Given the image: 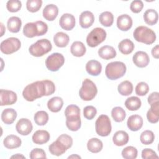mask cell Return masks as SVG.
Here are the masks:
<instances>
[{
  "label": "cell",
  "instance_id": "cell-1",
  "mask_svg": "<svg viewBox=\"0 0 159 159\" xmlns=\"http://www.w3.org/2000/svg\"><path fill=\"white\" fill-rule=\"evenodd\" d=\"M55 91V86L53 81L48 80L37 81L26 86L22 91L24 98L29 102L52 94Z\"/></svg>",
  "mask_w": 159,
  "mask_h": 159
},
{
  "label": "cell",
  "instance_id": "cell-2",
  "mask_svg": "<svg viewBox=\"0 0 159 159\" xmlns=\"http://www.w3.org/2000/svg\"><path fill=\"white\" fill-rule=\"evenodd\" d=\"M72 145L73 139L71 137L67 134H61L49 145L48 150L51 154L58 157L71 147Z\"/></svg>",
  "mask_w": 159,
  "mask_h": 159
},
{
  "label": "cell",
  "instance_id": "cell-3",
  "mask_svg": "<svg viewBox=\"0 0 159 159\" xmlns=\"http://www.w3.org/2000/svg\"><path fill=\"white\" fill-rule=\"evenodd\" d=\"M47 30V24L42 20H38L34 22L27 23L24 26L23 34L28 38H33L35 36L43 35Z\"/></svg>",
  "mask_w": 159,
  "mask_h": 159
},
{
  "label": "cell",
  "instance_id": "cell-4",
  "mask_svg": "<svg viewBox=\"0 0 159 159\" xmlns=\"http://www.w3.org/2000/svg\"><path fill=\"white\" fill-rule=\"evenodd\" d=\"M133 36L137 42L147 45L152 44L156 40V34L151 29L146 26H139L134 31Z\"/></svg>",
  "mask_w": 159,
  "mask_h": 159
},
{
  "label": "cell",
  "instance_id": "cell-5",
  "mask_svg": "<svg viewBox=\"0 0 159 159\" xmlns=\"http://www.w3.org/2000/svg\"><path fill=\"white\" fill-rule=\"evenodd\" d=\"M126 66L122 61H112L106 66L105 74L111 80H115L122 77L126 72Z\"/></svg>",
  "mask_w": 159,
  "mask_h": 159
},
{
  "label": "cell",
  "instance_id": "cell-6",
  "mask_svg": "<svg viewBox=\"0 0 159 159\" xmlns=\"http://www.w3.org/2000/svg\"><path fill=\"white\" fill-rule=\"evenodd\" d=\"M52 48L51 42L48 39H42L32 44L29 48V52L32 56L40 57L48 53Z\"/></svg>",
  "mask_w": 159,
  "mask_h": 159
},
{
  "label": "cell",
  "instance_id": "cell-7",
  "mask_svg": "<svg viewBox=\"0 0 159 159\" xmlns=\"http://www.w3.org/2000/svg\"><path fill=\"white\" fill-rule=\"evenodd\" d=\"M98 93L96 84L91 80L86 78L82 83V86L79 91V95L84 101H91L94 98Z\"/></svg>",
  "mask_w": 159,
  "mask_h": 159
},
{
  "label": "cell",
  "instance_id": "cell-8",
  "mask_svg": "<svg viewBox=\"0 0 159 159\" xmlns=\"http://www.w3.org/2000/svg\"><path fill=\"white\" fill-rule=\"evenodd\" d=\"M95 129L98 135L101 137L108 136L112 130L111 122L109 117L104 114L99 116L96 121Z\"/></svg>",
  "mask_w": 159,
  "mask_h": 159
},
{
  "label": "cell",
  "instance_id": "cell-9",
  "mask_svg": "<svg viewBox=\"0 0 159 159\" xmlns=\"http://www.w3.org/2000/svg\"><path fill=\"white\" fill-rule=\"evenodd\" d=\"M106 32L101 27L93 29L87 35L86 43L90 47H95L104 42L106 38Z\"/></svg>",
  "mask_w": 159,
  "mask_h": 159
},
{
  "label": "cell",
  "instance_id": "cell-10",
  "mask_svg": "<svg viewBox=\"0 0 159 159\" xmlns=\"http://www.w3.org/2000/svg\"><path fill=\"white\" fill-rule=\"evenodd\" d=\"M65 58L60 53H53L50 55L45 60V65L47 69L51 71H58L64 64Z\"/></svg>",
  "mask_w": 159,
  "mask_h": 159
},
{
  "label": "cell",
  "instance_id": "cell-11",
  "mask_svg": "<svg viewBox=\"0 0 159 159\" xmlns=\"http://www.w3.org/2000/svg\"><path fill=\"white\" fill-rule=\"evenodd\" d=\"M21 47V43L16 37H9L1 43V51L6 55L17 52Z\"/></svg>",
  "mask_w": 159,
  "mask_h": 159
},
{
  "label": "cell",
  "instance_id": "cell-12",
  "mask_svg": "<svg viewBox=\"0 0 159 159\" xmlns=\"http://www.w3.org/2000/svg\"><path fill=\"white\" fill-rule=\"evenodd\" d=\"M1 106H7L14 104L17 99L16 93L11 90L1 89L0 90Z\"/></svg>",
  "mask_w": 159,
  "mask_h": 159
},
{
  "label": "cell",
  "instance_id": "cell-13",
  "mask_svg": "<svg viewBox=\"0 0 159 159\" xmlns=\"http://www.w3.org/2000/svg\"><path fill=\"white\" fill-rule=\"evenodd\" d=\"M17 132L22 135H29L33 129V125L30 120L26 118L20 119L16 124Z\"/></svg>",
  "mask_w": 159,
  "mask_h": 159
},
{
  "label": "cell",
  "instance_id": "cell-14",
  "mask_svg": "<svg viewBox=\"0 0 159 159\" xmlns=\"http://www.w3.org/2000/svg\"><path fill=\"white\" fill-rule=\"evenodd\" d=\"M60 27L65 30H71L75 26V18L73 15L65 13L63 14L59 20Z\"/></svg>",
  "mask_w": 159,
  "mask_h": 159
},
{
  "label": "cell",
  "instance_id": "cell-15",
  "mask_svg": "<svg viewBox=\"0 0 159 159\" xmlns=\"http://www.w3.org/2000/svg\"><path fill=\"white\" fill-rule=\"evenodd\" d=\"M134 63L139 68L146 67L150 61V58L148 54L143 51L137 52L132 57Z\"/></svg>",
  "mask_w": 159,
  "mask_h": 159
},
{
  "label": "cell",
  "instance_id": "cell-16",
  "mask_svg": "<svg viewBox=\"0 0 159 159\" xmlns=\"http://www.w3.org/2000/svg\"><path fill=\"white\" fill-rule=\"evenodd\" d=\"M117 26L122 31H127L132 26V19L128 14H122L117 19Z\"/></svg>",
  "mask_w": 159,
  "mask_h": 159
},
{
  "label": "cell",
  "instance_id": "cell-17",
  "mask_svg": "<svg viewBox=\"0 0 159 159\" xmlns=\"http://www.w3.org/2000/svg\"><path fill=\"white\" fill-rule=\"evenodd\" d=\"M80 25L83 29H87L91 27L94 21V14L89 11H85L81 13L79 18Z\"/></svg>",
  "mask_w": 159,
  "mask_h": 159
},
{
  "label": "cell",
  "instance_id": "cell-18",
  "mask_svg": "<svg viewBox=\"0 0 159 159\" xmlns=\"http://www.w3.org/2000/svg\"><path fill=\"white\" fill-rule=\"evenodd\" d=\"M127 125L130 130L137 131L140 130L143 125V119L139 115H132L128 118Z\"/></svg>",
  "mask_w": 159,
  "mask_h": 159
},
{
  "label": "cell",
  "instance_id": "cell-19",
  "mask_svg": "<svg viewBox=\"0 0 159 159\" xmlns=\"http://www.w3.org/2000/svg\"><path fill=\"white\" fill-rule=\"evenodd\" d=\"M43 17L48 21H53L58 14V7L53 4L47 5L43 9Z\"/></svg>",
  "mask_w": 159,
  "mask_h": 159
},
{
  "label": "cell",
  "instance_id": "cell-20",
  "mask_svg": "<svg viewBox=\"0 0 159 159\" xmlns=\"http://www.w3.org/2000/svg\"><path fill=\"white\" fill-rule=\"evenodd\" d=\"M50 135L48 131L45 130H39L34 132L32 139L34 143L42 145L47 143L50 139Z\"/></svg>",
  "mask_w": 159,
  "mask_h": 159
},
{
  "label": "cell",
  "instance_id": "cell-21",
  "mask_svg": "<svg viewBox=\"0 0 159 159\" xmlns=\"http://www.w3.org/2000/svg\"><path fill=\"white\" fill-rule=\"evenodd\" d=\"M86 70L88 74L92 76H98L101 73L102 65L99 61L95 60H91L87 62L86 65Z\"/></svg>",
  "mask_w": 159,
  "mask_h": 159
},
{
  "label": "cell",
  "instance_id": "cell-22",
  "mask_svg": "<svg viewBox=\"0 0 159 159\" xmlns=\"http://www.w3.org/2000/svg\"><path fill=\"white\" fill-rule=\"evenodd\" d=\"M21 139L18 136L15 135H7L3 140L4 147L8 149L18 148L21 145Z\"/></svg>",
  "mask_w": 159,
  "mask_h": 159
},
{
  "label": "cell",
  "instance_id": "cell-23",
  "mask_svg": "<svg viewBox=\"0 0 159 159\" xmlns=\"http://www.w3.org/2000/svg\"><path fill=\"white\" fill-rule=\"evenodd\" d=\"M116 51L113 47L109 45H104L98 50L99 56L104 60H110L114 58L116 56Z\"/></svg>",
  "mask_w": 159,
  "mask_h": 159
},
{
  "label": "cell",
  "instance_id": "cell-24",
  "mask_svg": "<svg viewBox=\"0 0 159 159\" xmlns=\"http://www.w3.org/2000/svg\"><path fill=\"white\" fill-rule=\"evenodd\" d=\"M129 137L128 134L124 130H118L113 135V143L117 146H123L129 142Z\"/></svg>",
  "mask_w": 159,
  "mask_h": 159
},
{
  "label": "cell",
  "instance_id": "cell-25",
  "mask_svg": "<svg viewBox=\"0 0 159 159\" xmlns=\"http://www.w3.org/2000/svg\"><path fill=\"white\" fill-rule=\"evenodd\" d=\"M17 116V112L14 109L7 108L2 112L1 119L5 124L9 125L15 121Z\"/></svg>",
  "mask_w": 159,
  "mask_h": 159
},
{
  "label": "cell",
  "instance_id": "cell-26",
  "mask_svg": "<svg viewBox=\"0 0 159 159\" xmlns=\"http://www.w3.org/2000/svg\"><path fill=\"white\" fill-rule=\"evenodd\" d=\"M150 109L147 111V118L148 122L155 124L159 120V102L150 106Z\"/></svg>",
  "mask_w": 159,
  "mask_h": 159
},
{
  "label": "cell",
  "instance_id": "cell-27",
  "mask_svg": "<svg viewBox=\"0 0 159 159\" xmlns=\"http://www.w3.org/2000/svg\"><path fill=\"white\" fill-rule=\"evenodd\" d=\"M66 119L68 120H75L80 118V109L78 106L75 104L68 106L65 111Z\"/></svg>",
  "mask_w": 159,
  "mask_h": 159
},
{
  "label": "cell",
  "instance_id": "cell-28",
  "mask_svg": "<svg viewBox=\"0 0 159 159\" xmlns=\"http://www.w3.org/2000/svg\"><path fill=\"white\" fill-rule=\"evenodd\" d=\"M63 106V101L61 98L55 96L52 98L48 101L47 107L48 109L53 112H59Z\"/></svg>",
  "mask_w": 159,
  "mask_h": 159
},
{
  "label": "cell",
  "instance_id": "cell-29",
  "mask_svg": "<svg viewBox=\"0 0 159 159\" xmlns=\"http://www.w3.org/2000/svg\"><path fill=\"white\" fill-rule=\"evenodd\" d=\"M143 19L147 24L149 25H155L158 20V12L155 9H148L143 14Z\"/></svg>",
  "mask_w": 159,
  "mask_h": 159
},
{
  "label": "cell",
  "instance_id": "cell-30",
  "mask_svg": "<svg viewBox=\"0 0 159 159\" xmlns=\"http://www.w3.org/2000/svg\"><path fill=\"white\" fill-rule=\"evenodd\" d=\"M86 51V47L84 43L80 41L74 42L70 47V52L71 54L75 57H83Z\"/></svg>",
  "mask_w": 159,
  "mask_h": 159
},
{
  "label": "cell",
  "instance_id": "cell-31",
  "mask_svg": "<svg viewBox=\"0 0 159 159\" xmlns=\"http://www.w3.org/2000/svg\"><path fill=\"white\" fill-rule=\"evenodd\" d=\"M53 41L56 46L60 48H63L67 46L69 43V36L62 32H57L53 37Z\"/></svg>",
  "mask_w": 159,
  "mask_h": 159
},
{
  "label": "cell",
  "instance_id": "cell-32",
  "mask_svg": "<svg viewBox=\"0 0 159 159\" xmlns=\"http://www.w3.org/2000/svg\"><path fill=\"white\" fill-rule=\"evenodd\" d=\"M22 25L20 19L16 16H12L9 18L7 22V29L12 33H17L19 32Z\"/></svg>",
  "mask_w": 159,
  "mask_h": 159
},
{
  "label": "cell",
  "instance_id": "cell-33",
  "mask_svg": "<svg viewBox=\"0 0 159 159\" xmlns=\"http://www.w3.org/2000/svg\"><path fill=\"white\" fill-rule=\"evenodd\" d=\"M119 50L124 55L131 53L134 49V43L129 39L122 40L118 45Z\"/></svg>",
  "mask_w": 159,
  "mask_h": 159
},
{
  "label": "cell",
  "instance_id": "cell-34",
  "mask_svg": "<svg viewBox=\"0 0 159 159\" xmlns=\"http://www.w3.org/2000/svg\"><path fill=\"white\" fill-rule=\"evenodd\" d=\"M103 147L102 142L98 138H91L87 143V148L92 153H98L101 151Z\"/></svg>",
  "mask_w": 159,
  "mask_h": 159
},
{
  "label": "cell",
  "instance_id": "cell-35",
  "mask_svg": "<svg viewBox=\"0 0 159 159\" xmlns=\"http://www.w3.org/2000/svg\"><path fill=\"white\" fill-rule=\"evenodd\" d=\"M142 102L137 96H131L128 98L125 101V106L129 111H137L141 107Z\"/></svg>",
  "mask_w": 159,
  "mask_h": 159
},
{
  "label": "cell",
  "instance_id": "cell-36",
  "mask_svg": "<svg viewBox=\"0 0 159 159\" xmlns=\"http://www.w3.org/2000/svg\"><path fill=\"white\" fill-rule=\"evenodd\" d=\"M118 92L122 96H129L133 91L132 83L127 80L121 82L117 87Z\"/></svg>",
  "mask_w": 159,
  "mask_h": 159
},
{
  "label": "cell",
  "instance_id": "cell-37",
  "mask_svg": "<svg viewBox=\"0 0 159 159\" xmlns=\"http://www.w3.org/2000/svg\"><path fill=\"white\" fill-rule=\"evenodd\" d=\"M99 20L104 27H110L113 24L114 16L111 12L105 11L99 15Z\"/></svg>",
  "mask_w": 159,
  "mask_h": 159
},
{
  "label": "cell",
  "instance_id": "cell-38",
  "mask_svg": "<svg viewBox=\"0 0 159 159\" xmlns=\"http://www.w3.org/2000/svg\"><path fill=\"white\" fill-rule=\"evenodd\" d=\"M111 116L116 122H120L125 119L126 117V113L123 108L117 106L114 107L112 109Z\"/></svg>",
  "mask_w": 159,
  "mask_h": 159
},
{
  "label": "cell",
  "instance_id": "cell-39",
  "mask_svg": "<svg viewBox=\"0 0 159 159\" xmlns=\"http://www.w3.org/2000/svg\"><path fill=\"white\" fill-rule=\"evenodd\" d=\"M34 120L38 125H44L48 120V114L44 111H37L34 116Z\"/></svg>",
  "mask_w": 159,
  "mask_h": 159
},
{
  "label": "cell",
  "instance_id": "cell-40",
  "mask_svg": "<svg viewBox=\"0 0 159 159\" xmlns=\"http://www.w3.org/2000/svg\"><path fill=\"white\" fill-rule=\"evenodd\" d=\"M155 139V135L152 130H147L142 132L140 136V142L144 145H150L152 143Z\"/></svg>",
  "mask_w": 159,
  "mask_h": 159
},
{
  "label": "cell",
  "instance_id": "cell-41",
  "mask_svg": "<svg viewBox=\"0 0 159 159\" xmlns=\"http://www.w3.org/2000/svg\"><path fill=\"white\" fill-rule=\"evenodd\" d=\"M137 150L132 146H128L122 151V156L125 159H135L137 157Z\"/></svg>",
  "mask_w": 159,
  "mask_h": 159
},
{
  "label": "cell",
  "instance_id": "cell-42",
  "mask_svg": "<svg viewBox=\"0 0 159 159\" xmlns=\"http://www.w3.org/2000/svg\"><path fill=\"white\" fill-rule=\"evenodd\" d=\"M42 5V0H28L26 2L27 9L30 12H37Z\"/></svg>",
  "mask_w": 159,
  "mask_h": 159
},
{
  "label": "cell",
  "instance_id": "cell-43",
  "mask_svg": "<svg viewBox=\"0 0 159 159\" xmlns=\"http://www.w3.org/2000/svg\"><path fill=\"white\" fill-rule=\"evenodd\" d=\"M22 7L21 1L18 0H10L6 3L7 9L11 12H16L19 11Z\"/></svg>",
  "mask_w": 159,
  "mask_h": 159
},
{
  "label": "cell",
  "instance_id": "cell-44",
  "mask_svg": "<svg viewBox=\"0 0 159 159\" xmlns=\"http://www.w3.org/2000/svg\"><path fill=\"white\" fill-rule=\"evenodd\" d=\"M149 91V86L145 82L139 83L135 87V93L138 96H143L146 95Z\"/></svg>",
  "mask_w": 159,
  "mask_h": 159
},
{
  "label": "cell",
  "instance_id": "cell-45",
  "mask_svg": "<svg viewBox=\"0 0 159 159\" xmlns=\"http://www.w3.org/2000/svg\"><path fill=\"white\" fill-rule=\"evenodd\" d=\"M66 125L68 129L71 131L78 130L81 125V119H75V120H68L66 119Z\"/></svg>",
  "mask_w": 159,
  "mask_h": 159
},
{
  "label": "cell",
  "instance_id": "cell-46",
  "mask_svg": "<svg viewBox=\"0 0 159 159\" xmlns=\"http://www.w3.org/2000/svg\"><path fill=\"white\" fill-rule=\"evenodd\" d=\"M96 113L97 110L93 106H86L83 109V116L86 119L88 120L93 119L96 116Z\"/></svg>",
  "mask_w": 159,
  "mask_h": 159
},
{
  "label": "cell",
  "instance_id": "cell-47",
  "mask_svg": "<svg viewBox=\"0 0 159 159\" xmlns=\"http://www.w3.org/2000/svg\"><path fill=\"white\" fill-rule=\"evenodd\" d=\"M29 157L31 159H36V158H46V154L45 151L39 148H35L33 149L29 155Z\"/></svg>",
  "mask_w": 159,
  "mask_h": 159
},
{
  "label": "cell",
  "instance_id": "cell-48",
  "mask_svg": "<svg viewBox=\"0 0 159 159\" xmlns=\"http://www.w3.org/2000/svg\"><path fill=\"white\" fill-rule=\"evenodd\" d=\"M143 7V3L140 0L133 1L130 6V9L131 11L134 13L140 12Z\"/></svg>",
  "mask_w": 159,
  "mask_h": 159
},
{
  "label": "cell",
  "instance_id": "cell-49",
  "mask_svg": "<svg viewBox=\"0 0 159 159\" xmlns=\"http://www.w3.org/2000/svg\"><path fill=\"white\" fill-rule=\"evenodd\" d=\"M142 158L143 159L158 158V156L156 152L150 148H145L142 151Z\"/></svg>",
  "mask_w": 159,
  "mask_h": 159
},
{
  "label": "cell",
  "instance_id": "cell-50",
  "mask_svg": "<svg viewBox=\"0 0 159 159\" xmlns=\"http://www.w3.org/2000/svg\"><path fill=\"white\" fill-rule=\"evenodd\" d=\"M157 102H159V93L158 92H153L148 97V102L151 106Z\"/></svg>",
  "mask_w": 159,
  "mask_h": 159
},
{
  "label": "cell",
  "instance_id": "cell-51",
  "mask_svg": "<svg viewBox=\"0 0 159 159\" xmlns=\"http://www.w3.org/2000/svg\"><path fill=\"white\" fill-rule=\"evenodd\" d=\"M152 55L153 57L156 59H158L159 57V46L158 45H156L152 50Z\"/></svg>",
  "mask_w": 159,
  "mask_h": 159
},
{
  "label": "cell",
  "instance_id": "cell-52",
  "mask_svg": "<svg viewBox=\"0 0 159 159\" xmlns=\"http://www.w3.org/2000/svg\"><path fill=\"white\" fill-rule=\"evenodd\" d=\"M1 37H2L4 33V32L6 31V28L4 27L3 24L2 22H1Z\"/></svg>",
  "mask_w": 159,
  "mask_h": 159
},
{
  "label": "cell",
  "instance_id": "cell-53",
  "mask_svg": "<svg viewBox=\"0 0 159 159\" xmlns=\"http://www.w3.org/2000/svg\"><path fill=\"white\" fill-rule=\"evenodd\" d=\"M11 158H25V157H24V156H23V155H20V154H19V153H17V154H16V155H13V156H12Z\"/></svg>",
  "mask_w": 159,
  "mask_h": 159
},
{
  "label": "cell",
  "instance_id": "cell-54",
  "mask_svg": "<svg viewBox=\"0 0 159 159\" xmlns=\"http://www.w3.org/2000/svg\"><path fill=\"white\" fill-rule=\"evenodd\" d=\"M81 158V157H80L79 155H72L70 157H68V158Z\"/></svg>",
  "mask_w": 159,
  "mask_h": 159
}]
</instances>
